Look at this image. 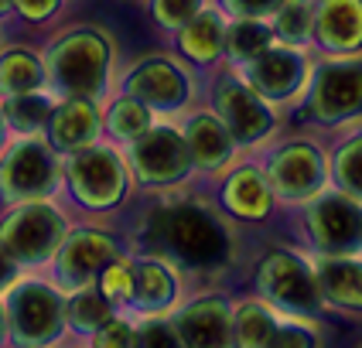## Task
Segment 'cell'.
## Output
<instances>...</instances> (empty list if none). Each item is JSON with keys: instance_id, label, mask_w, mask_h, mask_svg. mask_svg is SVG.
<instances>
[{"instance_id": "cell-1", "label": "cell", "mask_w": 362, "mask_h": 348, "mask_svg": "<svg viewBox=\"0 0 362 348\" xmlns=\"http://www.w3.org/2000/svg\"><path fill=\"white\" fill-rule=\"evenodd\" d=\"M151 243L181 266H216L229 253V236L222 222L202 205H168L151 215Z\"/></svg>"}, {"instance_id": "cell-2", "label": "cell", "mask_w": 362, "mask_h": 348, "mask_svg": "<svg viewBox=\"0 0 362 348\" xmlns=\"http://www.w3.org/2000/svg\"><path fill=\"white\" fill-rule=\"evenodd\" d=\"M65 239V222L59 208L45 202H24L0 222V246L11 260L21 263H41L52 253H59Z\"/></svg>"}, {"instance_id": "cell-3", "label": "cell", "mask_w": 362, "mask_h": 348, "mask_svg": "<svg viewBox=\"0 0 362 348\" xmlns=\"http://www.w3.org/2000/svg\"><path fill=\"white\" fill-rule=\"evenodd\" d=\"M257 287L267 301L294 314H315L322 311V287L318 277L294 256V253H267L257 266Z\"/></svg>"}, {"instance_id": "cell-4", "label": "cell", "mask_w": 362, "mask_h": 348, "mask_svg": "<svg viewBox=\"0 0 362 348\" xmlns=\"http://www.w3.org/2000/svg\"><path fill=\"white\" fill-rule=\"evenodd\" d=\"M62 301L52 287L45 284H21L11 301H7V325L18 345L38 348L59 338L65 314H62Z\"/></svg>"}, {"instance_id": "cell-5", "label": "cell", "mask_w": 362, "mask_h": 348, "mask_svg": "<svg viewBox=\"0 0 362 348\" xmlns=\"http://www.w3.org/2000/svg\"><path fill=\"white\" fill-rule=\"evenodd\" d=\"M308 236L325 256H352L362 249V205L349 195H322L308 208Z\"/></svg>"}, {"instance_id": "cell-6", "label": "cell", "mask_w": 362, "mask_h": 348, "mask_svg": "<svg viewBox=\"0 0 362 348\" xmlns=\"http://www.w3.org/2000/svg\"><path fill=\"white\" fill-rule=\"evenodd\" d=\"M106 44L103 38L79 31V35H69L59 48L52 52V76L65 92L72 96H96L106 82Z\"/></svg>"}, {"instance_id": "cell-7", "label": "cell", "mask_w": 362, "mask_h": 348, "mask_svg": "<svg viewBox=\"0 0 362 348\" xmlns=\"http://www.w3.org/2000/svg\"><path fill=\"white\" fill-rule=\"evenodd\" d=\"M123 164L113 150L103 147H82L72 150L69 161V184L72 195L89 208H110L123 198Z\"/></svg>"}, {"instance_id": "cell-8", "label": "cell", "mask_w": 362, "mask_h": 348, "mask_svg": "<svg viewBox=\"0 0 362 348\" xmlns=\"http://www.w3.org/2000/svg\"><path fill=\"white\" fill-rule=\"evenodd\" d=\"M308 113L322 123H342L362 113V61H332L311 85Z\"/></svg>"}, {"instance_id": "cell-9", "label": "cell", "mask_w": 362, "mask_h": 348, "mask_svg": "<svg viewBox=\"0 0 362 348\" xmlns=\"http://www.w3.org/2000/svg\"><path fill=\"white\" fill-rule=\"evenodd\" d=\"M55 188V157L38 140L18 143L0 164V195L11 202H31Z\"/></svg>"}, {"instance_id": "cell-10", "label": "cell", "mask_w": 362, "mask_h": 348, "mask_svg": "<svg viewBox=\"0 0 362 348\" xmlns=\"http://www.w3.org/2000/svg\"><path fill=\"white\" fill-rule=\"evenodd\" d=\"M270 191H277L291 202H301V198H315L322 195V184H325V161L322 154L308 143H291L277 150L270 157Z\"/></svg>"}, {"instance_id": "cell-11", "label": "cell", "mask_w": 362, "mask_h": 348, "mask_svg": "<svg viewBox=\"0 0 362 348\" xmlns=\"http://www.w3.org/2000/svg\"><path fill=\"white\" fill-rule=\"evenodd\" d=\"M188 164H192V157H188L185 137H178L168 126L144 130L141 137L134 140V171L147 184L178 181V178H185Z\"/></svg>"}, {"instance_id": "cell-12", "label": "cell", "mask_w": 362, "mask_h": 348, "mask_svg": "<svg viewBox=\"0 0 362 348\" xmlns=\"http://www.w3.org/2000/svg\"><path fill=\"white\" fill-rule=\"evenodd\" d=\"M185 348H236L233 314L222 297H199L185 307L175 321Z\"/></svg>"}, {"instance_id": "cell-13", "label": "cell", "mask_w": 362, "mask_h": 348, "mask_svg": "<svg viewBox=\"0 0 362 348\" xmlns=\"http://www.w3.org/2000/svg\"><path fill=\"white\" fill-rule=\"evenodd\" d=\"M120 249L103 232H76L72 239L59 246V280L65 287H86L100 277L110 260H117Z\"/></svg>"}, {"instance_id": "cell-14", "label": "cell", "mask_w": 362, "mask_h": 348, "mask_svg": "<svg viewBox=\"0 0 362 348\" xmlns=\"http://www.w3.org/2000/svg\"><path fill=\"white\" fill-rule=\"evenodd\" d=\"M219 109L222 120L229 126V137L240 143H253L260 140L263 133L274 126V113L267 109V102L250 92L246 85H222L219 89Z\"/></svg>"}, {"instance_id": "cell-15", "label": "cell", "mask_w": 362, "mask_h": 348, "mask_svg": "<svg viewBox=\"0 0 362 348\" xmlns=\"http://www.w3.org/2000/svg\"><path fill=\"white\" fill-rule=\"evenodd\" d=\"M311 28L328 52H356L362 48V0H322Z\"/></svg>"}, {"instance_id": "cell-16", "label": "cell", "mask_w": 362, "mask_h": 348, "mask_svg": "<svg viewBox=\"0 0 362 348\" xmlns=\"http://www.w3.org/2000/svg\"><path fill=\"white\" fill-rule=\"evenodd\" d=\"M253 85L260 89L263 96H287L294 92L304 79V59L287 52V48H263L260 55L253 59Z\"/></svg>"}, {"instance_id": "cell-17", "label": "cell", "mask_w": 362, "mask_h": 348, "mask_svg": "<svg viewBox=\"0 0 362 348\" xmlns=\"http://www.w3.org/2000/svg\"><path fill=\"white\" fill-rule=\"evenodd\" d=\"M322 297L328 304L349 307V311H362V263L352 256H328L322 266L315 270Z\"/></svg>"}, {"instance_id": "cell-18", "label": "cell", "mask_w": 362, "mask_h": 348, "mask_svg": "<svg viewBox=\"0 0 362 348\" xmlns=\"http://www.w3.org/2000/svg\"><path fill=\"white\" fill-rule=\"evenodd\" d=\"M270 184L253 167H240L222 188V202L236 219H263L270 212Z\"/></svg>"}, {"instance_id": "cell-19", "label": "cell", "mask_w": 362, "mask_h": 348, "mask_svg": "<svg viewBox=\"0 0 362 348\" xmlns=\"http://www.w3.org/2000/svg\"><path fill=\"white\" fill-rule=\"evenodd\" d=\"M48 123H52V143L59 150H82L96 137L100 116L93 113V106L86 100H72V102H65V106H59L48 116Z\"/></svg>"}, {"instance_id": "cell-20", "label": "cell", "mask_w": 362, "mask_h": 348, "mask_svg": "<svg viewBox=\"0 0 362 348\" xmlns=\"http://www.w3.org/2000/svg\"><path fill=\"white\" fill-rule=\"evenodd\" d=\"M185 147H188V157L205 167V171H216L229 161V150H233V137L219 120L212 116H199V120L188 123L185 130Z\"/></svg>"}, {"instance_id": "cell-21", "label": "cell", "mask_w": 362, "mask_h": 348, "mask_svg": "<svg viewBox=\"0 0 362 348\" xmlns=\"http://www.w3.org/2000/svg\"><path fill=\"white\" fill-rule=\"evenodd\" d=\"M127 89H130L137 100H147V102H154V106H175V102H181L185 92H188L185 79H181L168 61H147V65H141V68L130 76Z\"/></svg>"}, {"instance_id": "cell-22", "label": "cell", "mask_w": 362, "mask_h": 348, "mask_svg": "<svg viewBox=\"0 0 362 348\" xmlns=\"http://www.w3.org/2000/svg\"><path fill=\"white\" fill-rule=\"evenodd\" d=\"M134 301L144 311H164L175 301V277L168 273V266L154 260L134 266Z\"/></svg>"}, {"instance_id": "cell-23", "label": "cell", "mask_w": 362, "mask_h": 348, "mask_svg": "<svg viewBox=\"0 0 362 348\" xmlns=\"http://www.w3.org/2000/svg\"><path fill=\"white\" fill-rule=\"evenodd\" d=\"M62 314H65V321H69L72 331L86 335V331H96L110 318V301L93 284H86V287H76V294L62 304Z\"/></svg>"}, {"instance_id": "cell-24", "label": "cell", "mask_w": 362, "mask_h": 348, "mask_svg": "<svg viewBox=\"0 0 362 348\" xmlns=\"http://www.w3.org/2000/svg\"><path fill=\"white\" fill-rule=\"evenodd\" d=\"M277 328V321L270 318V311L257 301L243 304L233 318V338H236V348H263L270 331Z\"/></svg>"}, {"instance_id": "cell-25", "label": "cell", "mask_w": 362, "mask_h": 348, "mask_svg": "<svg viewBox=\"0 0 362 348\" xmlns=\"http://www.w3.org/2000/svg\"><path fill=\"white\" fill-rule=\"evenodd\" d=\"M181 44H185V52L192 55V59H216V52H219L222 44V24L216 14H202L195 18L192 24H185V35H181Z\"/></svg>"}, {"instance_id": "cell-26", "label": "cell", "mask_w": 362, "mask_h": 348, "mask_svg": "<svg viewBox=\"0 0 362 348\" xmlns=\"http://www.w3.org/2000/svg\"><path fill=\"white\" fill-rule=\"evenodd\" d=\"M335 181L342 188V195L362 202V133L352 140H345L335 154Z\"/></svg>"}, {"instance_id": "cell-27", "label": "cell", "mask_w": 362, "mask_h": 348, "mask_svg": "<svg viewBox=\"0 0 362 348\" xmlns=\"http://www.w3.org/2000/svg\"><path fill=\"white\" fill-rule=\"evenodd\" d=\"M0 85L7 92H31L41 85V65L28 52H11L0 61Z\"/></svg>"}, {"instance_id": "cell-28", "label": "cell", "mask_w": 362, "mask_h": 348, "mask_svg": "<svg viewBox=\"0 0 362 348\" xmlns=\"http://www.w3.org/2000/svg\"><path fill=\"white\" fill-rule=\"evenodd\" d=\"M96 290L110 304H130L134 301V263L130 260H110L96 277Z\"/></svg>"}, {"instance_id": "cell-29", "label": "cell", "mask_w": 362, "mask_h": 348, "mask_svg": "<svg viewBox=\"0 0 362 348\" xmlns=\"http://www.w3.org/2000/svg\"><path fill=\"white\" fill-rule=\"evenodd\" d=\"M226 44H229V55H233V59L250 61L270 44V28L260 24V20H240V24L229 31Z\"/></svg>"}, {"instance_id": "cell-30", "label": "cell", "mask_w": 362, "mask_h": 348, "mask_svg": "<svg viewBox=\"0 0 362 348\" xmlns=\"http://www.w3.org/2000/svg\"><path fill=\"white\" fill-rule=\"evenodd\" d=\"M48 116H52V106H48V100H38V96L21 92V96L7 102V120L14 123L18 130H24V133H38L41 126L48 123Z\"/></svg>"}, {"instance_id": "cell-31", "label": "cell", "mask_w": 362, "mask_h": 348, "mask_svg": "<svg viewBox=\"0 0 362 348\" xmlns=\"http://www.w3.org/2000/svg\"><path fill=\"white\" fill-rule=\"evenodd\" d=\"M110 130H113L120 140H137L144 130H151V116H147V109H144L141 102L123 100V102H117L113 113H110Z\"/></svg>"}, {"instance_id": "cell-32", "label": "cell", "mask_w": 362, "mask_h": 348, "mask_svg": "<svg viewBox=\"0 0 362 348\" xmlns=\"http://www.w3.org/2000/svg\"><path fill=\"white\" fill-rule=\"evenodd\" d=\"M311 24H315V11L308 0H287L281 11H277V35L291 41H304L311 35Z\"/></svg>"}, {"instance_id": "cell-33", "label": "cell", "mask_w": 362, "mask_h": 348, "mask_svg": "<svg viewBox=\"0 0 362 348\" xmlns=\"http://www.w3.org/2000/svg\"><path fill=\"white\" fill-rule=\"evenodd\" d=\"M134 348H185L178 338V331L171 325H161V321H151L144 325L137 335H134Z\"/></svg>"}, {"instance_id": "cell-34", "label": "cell", "mask_w": 362, "mask_h": 348, "mask_svg": "<svg viewBox=\"0 0 362 348\" xmlns=\"http://www.w3.org/2000/svg\"><path fill=\"white\" fill-rule=\"evenodd\" d=\"M93 345L96 348H134V331H130V325H123L117 318H106V321L96 328Z\"/></svg>"}, {"instance_id": "cell-35", "label": "cell", "mask_w": 362, "mask_h": 348, "mask_svg": "<svg viewBox=\"0 0 362 348\" xmlns=\"http://www.w3.org/2000/svg\"><path fill=\"white\" fill-rule=\"evenodd\" d=\"M263 348H315V338L304 331V328H291V325H277L270 331L267 345Z\"/></svg>"}, {"instance_id": "cell-36", "label": "cell", "mask_w": 362, "mask_h": 348, "mask_svg": "<svg viewBox=\"0 0 362 348\" xmlns=\"http://www.w3.org/2000/svg\"><path fill=\"white\" fill-rule=\"evenodd\" d=\"M195 7H199V0H158V18L168 24V28H178L185 20L195 14Z\"/></svg>"}, {"instance_id": "cell-37", "label": "cell", "mask_w": 362, "mask_h": 348, "mask_svg": "<svg viewBox=\"0 0 362 348\" xmlns=\"http://www.w3.org/2000/svg\"><path fill=\"white\" fill-rule=\"evenodd\" d=\"M229 7L236 14H267V11L281 7V0H229Z\"/></svg>"}, {"instance_id": "cell-38", "label": "cell", "mask_w": 362, "mask_h": 348, "mask_svg": "<svg viewBox=\"0 0 362 348\" xmlns=\"http://www.w3.org/2000/svg\"><path fill=\"white\" fill-rule=\"evenodd\" d=\"M18 7L28 18H45V14L55 7V0H18Z\"/></svg>"}, {"instance_id": "cell-39", "label": "cell", "mask_w": 362, "mask_h": 348, "mask_svg": "<svg viewBox=\"0 0 362 348\" xmlns=\"http://www.w3.org/2000/svg\"><path fill=\"white\" fill-rule=\"evenodd\" d=\"M14 280V260L7 256V249L0 246V287H7Z\"/></svg>"}, {"instance_id": "cell-40", "label": "cell", "mask_w": 362, "mask_h": 348, "mask_svg": "<svg viewBox=\"0 0 362 348\" xmlns=\"http://www.w3.org/2000/svg\"><path fill=\"white\" fill-rule=\"evenodd\" d=\"M4 321H7V314H4V307H0V338H4Z\"/></svg>"}, {"instance_id": "cell-41", "label": "cell", "mask_w": 362, "mask_h": 348, "mask_svg": "<svg viewBox=\"0 0 362 348\" xmlns=\"http://www.w3.org/2000/svg\"><path fill=\"white\" fill-rule=\"evenodd\" d=\"M4 7H7V0H0V11H4Z\"/></svg>"}, {"instance_id": "cell-42", "label": "cell", "mask_w": 362, "mask_h": 348, "mask_svg": "<svg viewBox=\"0 0 362 348\" xmlns=\"http://www.w3.org/2000/svg\"><path fill=\"white\" fill-rule=\"evenodd\" d=\"M0 130H4V123H0Z\"/></svg>"}]
</instances>
